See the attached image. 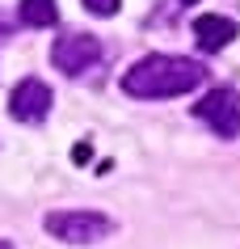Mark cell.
Returning <instances> with one entry per match:
<instances>
[{
  "instance_id": "6da1fadb",
  "label": "cell",
  "mask_w": 240,
  "mask_h": 249,
  "mask_svg": "<svg viewBox=\"0 0 240 249\" xmlns=\"http://www.w3.org/2000/svg\"><path fill=\"white\" fill-rule=\"evenodd\" d=\"M202 80H207V68L198 59L144 55L139 64L122 72V93H131V97H181V93L198 89Z\"/></svg>"
},
{
  "instance_id": "7a4b0ae2",
  "label": "cell",
  "mask_w": 240,
  "mask_h": 249,
  "mask_svg": "<svg viewBox=\"0 0 240 249\" xmlns=\"http://www.w3.org/2000/svg\"><path fill=\"white\" fill-rule=\"evenodd\" d=\"M42 228L67 245H93V241H106L114 232V220L101 211H51L42 220Z\"/></svg>"
},
{
  "instance_id": "3957f363",
  "label": "cell",
  "mask_w": 240,
  "mask_h": 249,
  "mask_svg": "<svg viewBox=\"0 0 240 249\" xmlns=\"http://www.w3.org/2000/svg\"><path fill=\"white\" fill-rule=\"evenodd\" d=\"M194 114H198L215 135L236 140L240 135V93L236 89H211L198 106H194Z\"/></svg>"
},
{
  "instance_id": "277c9868",
  "label": "cell",
  "mask_w": 240,
  "mask_h": 249,
  "mask_svg": "<svg viewBox=\"0 0 240 249\" xmlns=\"http://www.w3.org/2000/svg\"><path fill=\"white\" fill-rule=\"evenodd\" d=\"M51 59L64 76H84L89 68L101 59V42L93 34H64V38L51 47Z\"/></svg>"
},
{
  "instance_id": "5b68a950",
  "label": "cell",
  "mask_w": 240,
  "mask_h": 249,
  "mask_svg": "<svg viewBox=\"0 0 240 249\" xmlns=\"http://www.w3.org/2000/svg\"><path fill=\"white\" fill-rule=\"evenodd\" d=\"M9 114L17 123H42V118L51 114V89L42 85V80H21L13 93H9Z\"/></svg>"
},
{
  "instance_id": "8992f818",
  "label": "cell",
  "mask_w": 240,
  "mask_h": 249,
  "mask_svg": "<svg viewBox=\"0 0 240 249\" xmlns=\"http://www.w3.org/2000/svg\"><path fill=\"white\" fill-rule=\"evenodd\" d=\"M240 34V26L232 21V17H219V13H202L194 17V38H198V51H224L227 42Z\"/></svg>"
},
{
  "instance_id": "52a82bcc",
  "label": "cell",
  "mask_w": 240,
  "mask_h": 249,
  "mask_svg": "<svg viewBox=\"0 0 240 249\" xmlns=\"http://www.w3.org/2000/svg\"><path fill=\"white\" fill-rule=\"evenodd\" d=\"M21 26H34V30H47L59 21V9H55V0H21Z\"/></svg>"
},
{
  "instance_id": "ba28073f",
  "label": "cell",
  "mask_w": 240,
  "mask_h": 249,
  "mask_svg": "<svg viewBox=\"0 0 240 249\" xmlns=\"http://www.w3.org/2000/svg\"><path fill=\"white\" fill-rule=\"evenodd\" d=\"M84 9L93 17H114L118 13V0H84Z\"/></svg>"
},
{
  "instance_id": "9c48e42d",
  "label": "cell",
  "mask_w": 240,
  "mask_h": 249,
  "mask_svg": "<svg viewBox=\"0 0 240 249\" xmlns=\"http://www.w3.org/2000/svg\"><path fill=\"white\" fill-rule=\"evenodd\" d=\"M0 249H13V245H9V241H0Z\"/></svg>"
},
{
  "instance_id": "30bf717a",
  "label": "cell",
  "mask_w": 240,
  "mask_h": 249,
  "mask_svg": "<svg viewBox=\"0 0 240 249\" xmlns=\"http://www.w3.org/2000/svg\"><path fill=\"white\" fill-rule=\"evenodd\" d=\"M181 4H194V0H181Z\"/></svg>"
}]
</instances>
